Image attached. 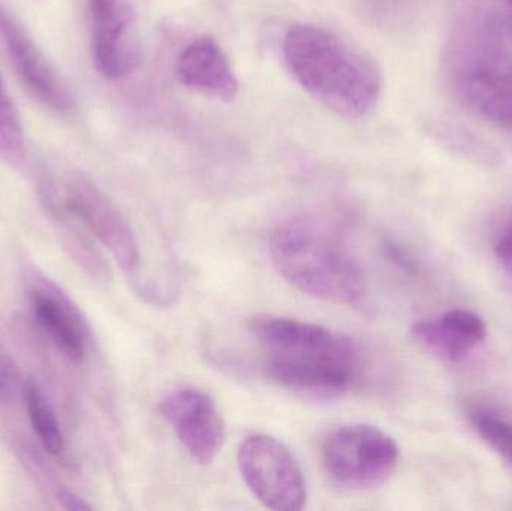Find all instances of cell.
I'll use <instances>...</instances> for the list:
<instances>
[{
    "label": "cell",
    "mask_w": 512,
    "mask_h": 511,
    "mask_svg": "<svg viewBox=\"0 0 512 511\" xmlns=\"http://www.w3.org/2000/svg\"><path fill=\"white\" fill-rule=\"evenodd\" d=\"M248 329L265 375L285 389L340 395L360 378V351L343 333L273 315L252 318Z\"/></svg>",
    "instance_id": "cell-1"
},
{
    "label": "cell",
    "mask_w": 512,
    "mask_h": 511,
    "mask_svg": "<svg viewBox=\"0 0 512 511\" xmlns=\"http://www.w3.org/2000/svg\"><path fill=\"white\" fill-rule=\"evenodd\" d=\"M282 54L297 83L333 113L358 120L378 104L382 90L378 66L331 30L294 24L283 38Z\"/></svg>",
    "instance_id": "cell-2"
},
{
    "label": "cell",
    "mask_w": 512,
    "mask_h": 511,
    "mask_svg": "<svg viewBox=\"0 0 512 511\" xmlns=\"http://www.w3.org/2000/svg\"><path fill=\"white\" fill-rule=\"evenodd\" d=\"M271 263L301 293L337 305H354L364 294L360 261L336 230L307 216L277 225L270 237Z\"/></svg>",
    "instance_id": "cell-3"
},
{
    "label": "cell",
    "mask_w": 512,
    "mask_h": 511,
    "mask_svg": "<svg viewBox=\"0 0 512 511\" xmlns=\"http://www.w3.org/2000/svg\"><path fill=\"white\" fill-rule=\"evenodd\" d=\"M444 72L460 104L512 132V39L505 20L460 26L445 50Z\"/></svg>",
    "instance_id": "cell-4"
},
{
    "label": "cell",
    "mask_w": 512,
    "mask_h": 511,
    "mask_svg": "<svg viewBox=\"0 0 512 511\" xmlns=\"http://www.w3.org/2000/svg\"><path fill=\"white\" fill-rule=\"evenodd\" d=\"M38 198L51 218L71 213L80 219L95 239L113 255L120 269L132 281H138L141 251L134 230L119 207L86 174L69 173L63 179L41 177Z\"/></svg>",
    "instance_id": "cell-5"
},
{
    "label": "cell",
    "mask_w": 512,
    "mask_h": 511,
    "mask_svg": "<svg viewBox=\"0 0 512 511\" xmlns=\"http://www.w3.org/2000/svg\"><path fill=\"white\" fill-rule=\"evenodd\" d=\"M394 438L375 426L354 423L333 429L322 441L325 474L334 485L367 491L384 485L399 464Z\"/></svg>",
    "instance_id": "cell-6"
},
{
    "label": "cell",
    "mask_w": 512,
    "mask_h": 511,
    "mask_svg": "<svg viewBox=\"0 0 512 511\" xmlns=\"http://www.w3.org/2000/svg\"><path fill=\"white\" fill-rule=\"evenodd\" d=\"M237 462L243 482L267 509L297 511L306 506L303 470L282 441L265 434L251 435L240 444Z\"/></svg>",
    "instance_id": "cell-7"
},
{
    "label": "cell",
    "mask_w": 512,
    "mask_h": 511,
    "mask_svg": "<svg viewBox=\"0 0 512 511\" xmlns=\"http://www.w3.org/2000/svg\"><path fill=\"white\" fill-rule=\"evenodd\" d=\"M159 410L195 464L207 467L216 461L224 449L227 428L218 405L207 393L180 387L162 399Z\"/></svg>",
    "instance_id": "cell-8"
},
{
    "label": "cell",
    "mask_w": 512,
    "mask_h": 511,
    "mask_svg": "<svg viewBox=\"0 0 512 511\" xmlns=\"http://www.w3.org/2000/svg\"><path fill=\"white\" fill-rule=\"evenodd\" d=\"M92 53L98 71L108 80H123L140 65L135 12L129 0H87Z\"/></svg>",
    "instance_id": "cell-9"
},
{
    "label": "cell",
    "mask_w": 512,
    "mask_h": 511,
    "mask_svg": "<svg viewBox=\"0 0 512 511\" xmlns=\"http://www.w3.org/2000/svg\"><path fill=\"white\" fill-rule=\"evenodd\" d=\"M0 36L14 63L15 71L27 89L42 104L57 113L68 114L75 110V98L68 84L48 63L30 36L20 24L0 8Z\"/></svg>",
    "instance_id": "cell-10"
},
{
    "label": "cell",
    "mask_w": 512,
    "mask_h": 511,
    "mask_svg": "<svg viewBox=\"0 0 512 511\" xmlns=\"http://www.w3.org/2000/svg\"><path fill=\"white\" fill-rule=\"evenodd\" d=\"M36 317L66 357L80 362L89 347L90 330L83 314L59 285L39 273L27 278Z\"/></svg>",
    "instance_id": "cell-11"
},
{
    "label": "cell",
    "mask_w": 512,
    "mask_h": 511,
    "mask_svg": "<svg viewBox=\"0 0 512 511\" xmlns=\"http://www.w3.org/2000/svg\"><path fill=\"white\" fill-rule=\"evenodd\" d=\"M176 72L183 86L201 95L227 102L239 95V80L230 57L213 36L192 39L179 54Z\"/></svg>",
    "instance_id": "cell-12"
},
{
    "label": "cell",
    "mask_w": 512,
    "mask_h": 511,
    "mask_svg": "<svg viewBox=\"0 0 512 511\" xmlns=\"http://www.w3.org/2000/svg\"><path fill=\"white\" fill-rule=\"evenodd\" d=\"M412 338L448 362H462L487 339L483 318L468 309H451L438 318L417 321Z\"/></svg>",
    "instance_id": "cell-13"
},
{
    "label": "cell",
    "mask_w": 512,
    "mask_h": 511,
    "mask_svg": "<svg viewBox=\"0 0 512 511\" xmlns=\"http://www.w3.org/2000/svg\"><path fill=\"white\" fill-rule=\"evenodd\" d=\"M430 134L439 141L444 147L454 153V155L462 156V158L469 159L475 164L496 165L501 159L498 150L484 140L480 135L457 123L445 122L439 120L435 122L430 128Z\"/></svg>",
    "instance_id": "cell-14"
},
{
    "label": "cell",
    "mask_w": 512,
    "mask_h": 511,
    "mask_svg": "<svg viewBox=\"0 0 512 511\" xmlns=\"http://www.w3.org/2000/svg\"><path fill=\"white\" fill-rule=\"evenodd\" d=\"M24 398H26L30 422L42 446L51 455H60L65 449V440H63L59 422L53 408L33 381H27L24 384Z\"/></svg>",
    "instance_id": "cell-15"
},
{
    "label": "cell",
    "mask_w": 512,
    "mask_h": 511,
    "mask_svg": "<svg viewBox=\"0 0 512 511\" xmlns=\"http://www.w3.org/2000/svg\"><path fill=\"white\" fill-rule=\"evenodd\" d=\"M26 156L23 126L20 114L6 92L5 83L0 75V159L6 164L17 167Z\"/></svg>",
    "instance_id": "cell-16"
},
{
    "label": "cell",
    "mask_w": 512,
    "mask_h": 511,
    "mask_svg": "<svg viewBox=\"0 0 512 511\" xmlns=\"http://www.w3.org/2000/svg\"><path fill=\"white\" fill-rule=\"evenodd\" d=\"M469 423L478 437L512 470V422L487 410L469 413Z\"/></svg>",
    "instance_id": "cell-17"
},
{
    "label": "cell",
    "mask_w": 512,
    "mask_h": 511,
    "mask_svg": "<svg viewBox=\"0 0 512 511\" xmlns=\"http://www.w3.org/2000/svg\"><path fill=\"white\" fill-rule=\"evenodd\" d=\"M23 392V378L17 363L0 345V404L11 405Z\"/></svg>",
    "instance_id": "cell-18"
},
{
    "label": "cell",
    "mask_w": 512,
    "mask_h": 511,
    "mask_svg": "<svg viewBox=\"0 0 512 511\" xmlns=\"http://www.w3.org/2000/svg\"><path fill=\"white\" fill-rule=\"evenodd\" d=\"M495 254L501 266L512 275V222L499 237Z\"/></svg>",
    "instance_id": "cell-19"
},
{
    "label": "cell",
    "mask_w": 512,
    "mask_h": 511,
    "mask_svg": "<svg viewBox=\"0 0 512 511\" xmlns=\"http://www.w3.org/2000/svg\"><path fill=\"white\" fill-rule=\"evenodd\" d=\"M59 500L66 510L83 511L92 509L83 498L78 497L77 494L68 491V489H63V491L59 492Z\"/></svg>",
    "instance_id": "cell-20"
},
{
    "label": "cell",
    "mask_w": 512,
    "mask_h": 511,
    "mask_svg": "<svg viewBox=\"0 0 512 511\" xmlns=\"http://www.w3.org/2000/svg\"><path fill=\"white\" fill-rule=\"evenodd\" d=\"M505 26H507L508 33H510L511 39H512V12L510 17L505 20Z\"/></svg>",
    "instance_id": "cell-21"
},
{
    "label": "cell",
    "mask_w": 512,
    "mask_h": 511,
    "mask_svg": "<svg viewBox=\"0 0 512 511\" xmlns=\"http://www.w3.org/2000/svg\"><path fill=\"white\" fill-rule=\"evenodd\" d=\"M505 2H507V3H508V5H510V6H511V12H512V0H505Z\"/></svg>",
    "instance_id": "cell-22"
}]
</instances>
